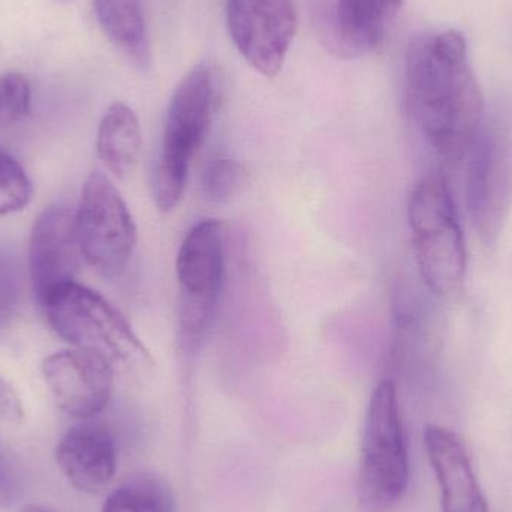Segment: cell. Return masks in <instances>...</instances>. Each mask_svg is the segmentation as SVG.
<instances>
[{
  "mask_svg": "<svg viewBox=\"0 0 512 512\" xmlns=\"http://www.w3.org/2000/svg\"><path fill=\"white\" fill-rule=\"evenodd\" d=\"M32 89L21 72L8 71L0 75V128L14 125L29 116Z\"/></svg>",
  "mask_w": 512,
  "mask_h": 512,
  "instance_id": "cell-20",
  "label": "cell"
},
{
  "mask_svg": "<svg viewBox=\"0 0 512 512\" xmlns=\"http://www.w3.org/2000/svg\"><path fill=\"white\" fill-rule=\"evenodd\" d=\"M179 322L183 340L195 348L206 337L218 310L225 279V231L216 219L195 225L176 261Z\"/></svg>",
  "mask_w": 512,
  "mask_h": 512,
  "instance_id": "cell-6",
  "label": "cell"
},
{
  "mask_svg": "<svg viewBox=\"0 0 512 512\" xmlns=\"http://www.w3.org/2000/svg\"><path fill=\"white\" fill-rule=\"evenodd\" d=\"M42 375L59 408L80 420L101 414L113 394L114 367L104 358L80 349L45 358Z\"/></svg>",
  "mask_w": 512,
  "mask_h": 512,
  "instance_id": "cell-10",
  "label": "cell"
},
{
  "mask_svg": "<svg viewBox=\"0 0 512 512\" xmlns=\"http://www.w3.org/2000/svg\"><path fill=\"white\" fill-rule=\"evenodd\" d=\"M81 261L74 213L62 206L48 207L36 218L29 242L30 280L38 303L66 283L75 282Z\"/></svg>",
  "mask_w": 512,
  "mask_h": 512,
  "instance_id": "cell-11",
  "label": "cell"
},
{
  "mask_svg": "<svg viewBox=\"0 0 512 512\" xmlns=\"http://www.w3.org/2000/svg\"><path fill=\"white\" fill-rule=\"evenodd\" d=\"M18 288L17 274L14 268L0 261V328L6 324L17 309Z\"/></svg>",
  "mask_w": 512,
  "mask_h": 512,
  "instance_id": "cell-22",
  "label": "cell"
},
{
  "mask_svg": "<svg viewBox=\"0 0 512 512\" xmlns=\"http://www.w3.org/2000/svg\"><path fill=\"white\" fill-rule=\"evenodd\" d=\"M424 445L441 492L442 512H490L463 439L447 427L429 424Z\"/></svg>",
  "mask_w": 512,
  "mask_h": 512,
  "instance_id": "cell-12",
  "label": "cell"
},
{
  "mask_svg": "<svg viewBox=\"0 0 512 512\" xmlns=\"http://www.w3.org/2000/svg\"><path fill=\"white\" fill-rule=\"evenodd\" d=\"M415 261L427 288L441 298L465 285L468 252L450 183L441 173L418 180L408 203Z\"/></svg>",
  "mask_w": 512,
  "mask_h": 512,
  "instance_id": "cell-2",
  "label": "cell"
},
{
  "mask_svg": "<svg viewBox=\"0 0 512 512\" xmlns=\"http://www.w3.org/2000/svg\"><path fill=\"white\" fill-rule=\"evenodd\" d=\"M245 171L231 158L215 159L204 171L203 195L209 203L224 204L233 200L242 189Z\"/></svg>",
  "mask_w": 512,
  "mask_h": 512,
  "instance_id": "cell-18",
  "label": "cell"
},
{
  "mask_svg": "<svg viewBox=\"0 0 512 512\" xmlns=\"http://www.w3.org/2000/svg\"><path fill=\"white\" fill-rule=\"evenodd\" d=\"M403 0H336L330 44L337 56L358 59L384 44Z\"/></svg>",
  "mask_w": 512,
  "mask_h": 512,
  "instance_id": "cell-14",
  "label": "cell"
},
{
  "mask_svg": "<svg viewBox=\"0 0 512 512\" xmlns=\"http://www.w3.org/2000/svg\"><path fill=\"white\" fill-rule=\"evenodd\" d=\"M20 512H53L47 510V508L41 507V505H26V507L21 508Z\"/></svg>",
  "mask_w": 512,
  "mask_h": 512,
  "instance_id": "cell-24",
  "label": "cell"
},
{
  "mask_svg": "<svg viewBox=\"0 0 512 512\" xmlns=\"http://www.w3.org/2000/svg\"><path fill=\"white\" fill-rule=\"evenodd\" d=\"M225 14L243 59L264 77H277L297 33L294 0H225Z\"/></svg>",
  "mask_w": 512,
  "mask_h": 512,
  "instance_id": "cell-9",
  "label": "cell"
},
{
  "mask_svg": "<svg viewBox=\"0 0 512 512\" xmlns=\"http://www.w3.org/2000/svg\"><path fill=\"white\" fill-rule=\"evenodd\" d=\"M99 26L111 44L137 68L150 66L149 32L144 0H93Z\"/></svg>",
  "mask_w": 512,
  "mask_h": 512,
  "instance_id": "cell-16",
  "label": "cell"
},
{
  "mask_svg": "<svg viewBox=\"0 0 512 512\" xmlns=\"http://www.w3.org/2000/svg\"><path fill=\"white\" fill-rule=\"evenodd\" d=\"M177 499L167 478L143 472L120 484L105 499L102 512H176Z\"/></svg>",
  "mask_w": 512,
  "mask_h": 512,
  "instance_id": "cell-17",
  "label": "cell"
},
{
  "mask_svg": "<svg viewBox=\"0 0 512 512\" xmlns=\"http://www.w3.org/2000/svg\"><path fill=\"white\" fill-rule=\"evenodd\" d=\"M215 110V83L206 63L195 65L171 96L162 134L161 153L153 173L156 206L171 212L179 206L192 159L206 141Z\"/></svg>",
  "mask_w": 512,
  "mask_h": 512,
  "instance_id": "cell-3",
  "label": "cell"
},
{
  "mask_svg": "<svg viewBox=\"0 0 512 512\" xmlns=\"http://www.w3.org/2000/svg\"><path fill=\"white\" fill-rule=\"evenodd\" d=\"M56 460L78 492L99 495L116 475V441L102 424H80L62 436L56 447Z\"/></svg>",
  "mask_w": 512,
  "mask_h": 512,
  "instance_id": "cell-13",
  "label": "cell"
},
{
  "mask_svg": "<svg viewBox=\"0 0 512 512\" xmlns=\"http://www.w3.org/2000/svg\"><path fill=\"white\" fill-rule=\"evenodd\" d=\"M39 306L57 336L111 366L150 360L125 316L99 292L77 282L51 292Z\"/></svg>",
  "mask_w": 512,
  "mask_h": 512,
  "instance_id": "cell-5",
  "label": "cell"
},
{
  "mask_svg": "<svg viewBox=\"0 0 512 512\" xmlns=\"http://www.w3.org/2000/svg\"><path fill=\"white\" fill-rule=\"evenodd\" d=\"M24 418L20 397L11 384L0 376V420L8 424H20Z\"/></svg>",
  "mask_w": 512,
  "mask_h": 512,
  "instance_id": "cell-23",
  "label": "cell"
},
{
  "mask_svg": "<svg viewBox=\"0 0 512 512\" xmlns=\"http://www.w3.org/2000/svg\"><path fill=\"white\" fill-rule=\"evenodd\" d=\"M74 233L81 258L102 276H119L134 254V219L116 186L99 171L84 183Z\"/></svg>",
  "mask_w": 512,
  "mask_h": 512,
  "instance_id": "cell-8",
  "label": "cell"
},
{
  "mask_svg": "<svg viewBox=\"0 0 512 512\" xmlns=\"http://www.w3.org/2000/svg\"><path fill=\"white\" fill-rule=\"evenodd\" d=\"M32 198V183L26 171L5 150L0 149V215L20 212Z\"/></svg>",
  "mask_w": 512,
  "mask_h": 512,
  "instance_id": "cell-19",
  "label": "cell"
},
{
  "mask_svg": "<svg viewBox=\"0 0 512 512\" xmlns=\"http://www.w3.org/2000/svg\"><path fill=\"white\" fill-rule=\"evenodd\" d=\"M21 495V475L14 457L0 441V510H8Z\"/></svg>",
  "mask_w": 512,
  "mask_h": 512,
  "instance_id": "cell-21",
  "label": "cell"
},
{
  "mask_svg": "<svg viewBox=\"0 0 512 512\" xmlns=\"http://www.w3.org/2000/svg\"><path fill=\"white\" fill-rule=\"evenodd\" d=\"M409 107L439 158L456 167L468 156L486 119V104L457 30L420 35L406 53Z\"/></svg>",
  "mask_w": 512,
  "mask_h": 512,
  "instance_id": "cell-1",
  "label": "cell"
},
{
  "mask_svg": "<svg viewBox=\"0 0 512 512\" xmlns=\"http://www.w3.org/2000/svg\"><path fill=\"white\" fill-rule=\"evenodd\" d=\"M143 149L140 120L129 105L114 102L99 122L96 150L99 159L117 179L134 173Z\"/></svg>",
  "mask_w": 512,
  "mask_h": 512,
  "instance_id": "cell-15",
  "label": "cell"
},
{
  "mask_svg": "<svg viewBox=\"0 0 512 512\" xmlns=\"http://www.w3.org/2000/svg\"><path fill=\"white\" fill-rule=\"evenodd\" d=\"M409 454L399 394L393 379L376 385L361 441L358 499L367 512H390L408 489Z\"/></svg>",
  "mask_w": 512,
  "mask_h": 512,
  "instance_id": "cell-4",
  "label": "cell"
},
{
  "mask_svg": "<svg viewBox=\"0 0 512 512\" xmlns=\"http://www.w3.org/2000/svg\"><path fill=\"white\" fill-rule=\"evenodd\" d=\"M466 164V206L486 246L495 245L512 206V125L484 119Z\"/></svg>",
  "mask_w": 512,
  "mask_h": 512,
  "instance_id": "cell-7",
  "label": "cell"
}]
</instances>
